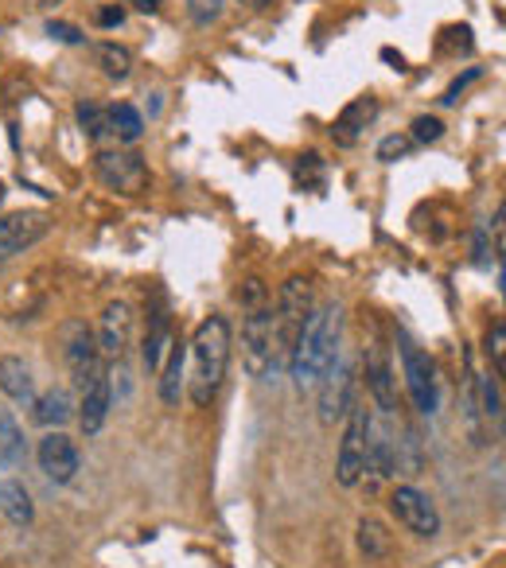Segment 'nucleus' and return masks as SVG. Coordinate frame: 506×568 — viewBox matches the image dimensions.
Masks as SVG:
<instances>
[{
    "mask_svg": "<svg viewBox=\"0 0 506 568\" xmlns=\"http://www.w3.org/2000/svg\"><path fill=\"white\" fill-rule=\"evenodd\" d=\"M389 510H394V518L402 521L409 534H417V537L441 534V510H436L433 498H428L421 487H413V483L394 487V495H389Z\"/></svg>",
    "mask_w": 506,
    "mask_h": 568,
    "instance_id": "nucleus-9",
    "label": "nucleus"
},
{
    "mask_svg": "<svg viewBox=\"0 0 506 568\" xmlns=\"http://www.w3.org/2000/svg\"><path fill=\"white\" fill-rule=\"evenodd\" d=\"M98 67L105 71V79H129L133 74V51L121 43H98Z\"/></svg>",
    "mask_w": 506,
    "mask_h": 568,
    "instance_id": "nucleus-24",
    "label": "nucleus"
},
{
    "mask_svg": "<svg viewBox=\"0 0 506 568\" xmlns=\"http://www.w3.org/2000/svg\"><path fill=\"white\" fill-rule=\"evenodd\" d=\"M374 113H378L374 98H358V102H351L347 110H343L340 118H335L332 136H335L340 144H355V141H358V133H363V129L374 121Z\"/></svg>",
    "mask_w": 506,
    "mask_h": 568,
    "instance_id": "nucleus-19",
    "label": "nucleus"
},
{
    "mask_svg": "<svg viewBox=\"0 0 506 568\" xmlns=\"http://www.w3.org/2000/svg\"><path fill=\"white\" fill-rule=\"evenodd\" d=\"M242 4H253V9H265V4H270V0H242Z\"/></svg>",
    "mask_w": 506,
    "mask_h": 568,
    "instance_id": "nucleus-38",
    "label": "nucleus"
},
{
    "mask_svg": "<svg viewBox=\"0 0 506 568\" xmlns=\"http://www.w3.org/2000/svg\"><path fill=\"white\" fill-rule=\"evenodd\" d=\"M320 386H324V394H320V420L332 425L335 417H343V413L351 409V386H355V378H351L340 366V358H335L324 378H320Z\"/></svg>",
    "mask_w": 506,
    "mask_h": 568,
    "instance_id": "nucleus-15",
    "label": "nucleus"
},
{
    "mask_svg": "<svg viewBox=\"0 0 506 568\" xmlns=\"http://www.w3.org/2000/svg\"><path fill=\"white\" fill-rule=\"evenodd\" d=\"M487 358H495V374H503V363H506V327L495 324L487 332Z\"/></svg>",
    "mask_w": 506,
    "mask_h": 568,
    "instance_id": "nucleus-32",
    "label": "nucleus"
},
{
    "mask_svg": "<svg viewBox=\"0 0 506 568\" xmlns=\"http://www.w3.org/2000/svg\"><path fill=\"white\" fill-rule=\"evenodd\" d=\"M479 405H483V417L498 420L503 417V394H498V374L495 378H479Z\"/></svg>",
    "mask_w": 506,
    "mask_h": 568,
    "instance_id": "nucleus-28",
    "label": "nucleus"
},
{
    "mask_svg": "<svg viewBox=\"0 0 506 568\" xmlns=\"http://www.w3.org/2000/svg\"><path fill=\"white\" fill-rule=\"evenodd\" d=\"M113 409V382H110V366L94 374V378L82 386V402H79V425L87 436H98L110 420Z\"/></svg>",
    "mask_w": 506,
    "mask_h": 568,
    "instance_id": "nucleus-13",
    "label": "nucleus"
},
{
    "mask_svg": "<svg viewBox=\"0 0 506 568\" xmlns=\"http://www.w3.org/2000/svg\"><path fill=\"white\" fill-rule=\"evenodd\" d=\"M222 9H226V0H188V12L199 28H211L222 17Z\"/></svg>",
    "mask_w": 506,
    "mask_h": 568,
    "instance_id": "nucleus-29",
    "label": "nucleus"
},
{
    "mask_svg": "<svg viewBox=\"0 0 506 568\" xmlns=\"http://www.w3.org/2000/svg\"><path fill=\"white\" fill-rule=\"evenodd\" d=\"M444 136V121L441 118H428V113H421V118H413V136L409 141H421V144H433Z\"/></svg>",
    "mask_w": 506,
    "mask_h": 568,
    "instance_id": "nucleus-30",
    "label": "nucleus"
},
{
    "mask_svg": "<svg viewBox=\"0 0 506 568\" xmlns=\"http://www.w3.org/2000/svg\"><path fill=\"white\" fill-rule=\"evenodd\" d=\"M156 374H160V402L175 409L183 402V389H188V347L172 339V347H168Z\"/></svg>",
    "mask_w": 506,
    "mask_h": 568,
    "instance_id": "nucleus-16",
    "label": "nucleus"
},
{
    "mask_svg": "<svg viewBox=\"0 0 506 568\" xmlns=\"http://www.w3.org/2000/svg\"><path fill=\"white\" fill-rule=\"evenodd\" d=\"M0 514H4L12 526H32L36 506H32V495H28V487L20 479L0 483Z\"/></svg>",
    "mask_w": 506,
    "mask_h": 568,
    "instance_id": "nucleus-21",
    "label": "nucleus"
},
{
    "mask_svg": "<svg viewBox=\"0 0 506 568\" xmlns=\"http://www.w3.org/2000/svg\"><path fill=\"white\" fill-rule=\"evenodd\" d=\"M129 4H133V9H141V12H156L164 0H129Z\"/></svg>",
    "mask_w": 506,
    "mask_h": 568,
    "instance_id": "nucleus-36",
    "label": "nucleus"
},
{
    "mask_svg": "<svg viewBox=\"0 0 506 568\" xmlns=\"http://www.w3.org/2000/svg\"><path fill=\"white\" fill-rule=\"evenodd\" d=\"M74 118H79L82 133H87L90 141H105V136H113L110 110H102L98 102H79V105H74Z\"/></svg>",
    "mask_w": 506,
    "mask_h": 568,
    "instance_id": "nucleus-26",
    "label": "nucleus"
},
{
    "mask_svg": "<svg viewBox=\"0 0 506 568\" xmlns=\"http://www.w3.org/2000/svg\"><path fill=\"white\" fill-rule=\"evenodd\" d=\"M24 459H28L24 433H20L12 409H4V405H0V467L17 471V467H24Z\"/></svg>",
    "mask_w": 506,
    "mask_h": 568,
    "instance_id": "nucleus-20",
    "label": "nucleus"
},
{
    "mask_svg": "<svg viewBox=\"0 0 506 568\" xmlns=\"http://www.w3.org/2000/svg\"><path fill=\"white\" fill-rule=\"evenodd\" d=\"M0 394L9 397L17 405H32L36 402V378H32V366L17 355H4L0 358Z\"/></svg>",
    "mask_w": 506,
    "mask_h": 568,
    "instance_id": "nucleus-17",
    "label": "nucleus"
},
{
    "mask_svg": "<svg viewBox=\"0 0 506 568\" xmlns=\"http://www.w3.org/2000/svg\"><path fill=\"white\" fill-rule=\"evenodd\" d=\"M340 339H343V308L340 304H312L308 320L296 332V343L289 351V378L296 382V389H316L320 378L327 374V366L340 358Z\"/></svg>",
    "mask_w": 506,
    "mask_h": 568,
    "instance_id": "nucleus-1",
    "label": "nucleus"
},
{
    "mask_svg": "<svg viewBox=\"0 0 506 568\" xmlns=\"http://www.w3.org/2000/svg\"><path fill=\"white\" fill-rule=\"evenodd\" d=\"M397 355H402V374H405V389L413 397V409L433 417L436 413V366L409 335H397Z\"/></svg>",
    "mask_w": 506,
    "mask_h": 568,
    "instance_id": "nucleus-6",
    "label": "nucleus"
},
{
    "mask_svg": "<svg viewBox=\"0 0 506 568\" xmlns=\"http://www.w3.org/2000/svg\"><path fill=\"white\" fill-rule=\"evenodd\" d=\"M475 79H479V67H472V71H467L464 79H456V82H452V87H448V94H444L441 102H444V105H452V102H456V98H459V90H464L467 82H475Z\"/></svg>",
    "mask_w": 506,
    "mask_h": 568,
    "instance_id": "nucleus-34",
    "label": "nucleus"
},
{
    "mask_svg": "<svg viewBox=\"0 0 506 568\" xmlns=\"http://www.w3.org/2000/svg\"><path fill=\"white\" fill-rule=\"evenodd\" d=\"M28 409H32V420L40 428H63L74 417V397L63 386H51L48 394H36V402Z\"/></svg>",
    "mask_w": 506,
    "mask_h": 568,
    "instance_id": "nucleus-18",
    "label": "nucleus"
},
{
    "mask_svg": "<svg viewBox=\"0 0 506 568\" xmlns=\"http://www.w3.org/2000/svg\"><path fill=\"white\" fill-rule=\"evenodd\" d=\"M36 459H40V471L48 475L55 487H67L82 467L79 444H74L67 433H59V428H48V433L40 436V444H36Z\"/></svg>",
    "mask_w": 506,
    "mask_h": 568,
    "instance_id": "nucleus-10",
    "label": "nucleus"
},
{
    "mask_svg": "<svg viewBox=\"0 0 506 568\" xmlns=\"http://www.w3.org/2000/svg\"><path fill=\"white\" fill-rule=\"evenodd\" d=\"M230 347H234V332H230V320L226 316H206L203 324L195 327L188 343V389L183 394L206 409V405L219 397L222 382H226L230 371Z\"/></svg>",
    "mask_w": 506,
    "mask_h": 568,
    "instance_id": "nucleus-2",
    "label": "nucleus"
},
{
    "mask_svg": "<svg viewBox=\"0 0 506 568\" xmlns=\"http://www.w3.org/2000/svg\"><path fill=\"white\" fill-rule=\"evenodd\" d=\"M94 172L98 180L110 191H121V195H141L149 191V164H144L141 152L133 149H118V152H98L94 156Z\"/></svg>",
    "mask_w": 506,
    "mask_h": 568,
    "instance_id": "nucleus-8",
    "label": "nucleus"
},
{
    "mask_svg": "<svg viewBox=\"0 0 506 568\" xmlns=\"http://www.w3.org/2000/svg\"><path fill=\"white\" fill-rule=\"evenodd\" d=\"M98 355H102L105 366L121 363L129 351V339H133V308L125 301H110L102 308V320H98Z\"/></svg>",
    "mask_w": 506,
    "mask_h": 568,
    "instance_id": "nucleus-12",
    "label": "nucleus"
},
{
    "mask_svg": "<svg viewBox=\"0 0 506 568\" xmlns=\"http://www.w3.org/2000/svg\"><path fill=\"white\" fill-rule=\"evenodd\" d=\"M59 343H63V363H67V371H71L74 386L82 389L105 366L102 355H98V335H94V327L82 324V320H67L63 332H59Z\"/></svg>",
    "mask_w": 506,
    "mask_h": 568,
    "instance_id": "nucleus-7",
    "label": "nucleus"
},
{
    "mask_svg": "<svg viewBox=\"0 0 506 568\" xmlns=\"http://www.w3.org/2000/svg\"><path fill=\"white\" fill-rule=\"evenodd\" d=\"M98 24H102V28H121V24H125V9H98Z\"/></svg>",
    "mask_w": 506,
    "mask_h": 568,
    "instance_id": "nucleus-35",
    "label": "nucleus"
},
{
    "mask_svg": "<svg viewBox=\"0 0 506 568\" xmlns=\"http://www.w3.org/2000/svg\"><path fill=\"white\" fill-rule=\"evenodd\" d=\"M110 129H113V136H118V141L136 144V141H141V133H144V118L129 102H121V105H113V110H110Z\"/></svg>",
    "mask_w": 506,
    "mask_h": 568,
    "instance_id": "nucleus-25",
    "label": "nucleus"
},
{
    "mask_svg": "<svg viewBox=\"0 0 506 568\" xmlns=\"http://www.w3.org/2000/svg\"><path fill=\"white\" fill-rule=\"evenodd\" d=\"M366 389H371L374 405H378L386 417H394L397 397H394V366H389V351L382 339H374L366 347Z\"/></svg>",
    "mask_w": 506,
    "mask_h": 568,
    "instance_id": "nucleus-14",
    "label": "nucleus"
},
{
    "mask_svg": "<svg viewBox=\"0 0 506 568\" xmlns=\"http://www.w3.org/2000/svg\"><path fill=\"white\" fill-rule=\"evenodd\" d=\"M168 347H172V324H168L164 312H156V316H152L149 335H144V366H149L152 374L160 371V363H164Z\"/></svg>",
    "mask_w": 506,
    "mask_h": 568,
    "instance_id": "nucleus-23",
    "label": "nucleus"
},
{
    "mask_svg": "<svg viewBox=\"0 0 506 568\" xmlns=\"http://www.w3.org/2000/svg\"><path fill=\"white\" fill-rule=\"evenodd\" d=\"M312 312V284L304 276H289L281 284L277 308H273V374L289 366V351L296 343V332Z\"/></svg>",
    "mask_w": 506,
    "mask_h": 568,
    "instance_id": "nucleus-3",
    "label": "nucleus"
},
{
    "mask_svg": "<svg viewBox=\"0 0 506 568\" xmlns=\"http://www.w3.org/2000/svg\"><path fill=\"white\" fill-rule=\"evenodd\" d=\"M32 9H55V4H63V0H28Z\"/></svg>",
    "mask_w": 506,
    "mask_h": 568,
    "instance_id": "nucleus-37",
    "label": "nucleus"
},
{
    "mask_svg": "<svg viewBox=\"0 0 506 568\" xmlns=\"http://www.w3.org/2000/svg\"><path fill=\"white\" fill-rule=\"evenodd\" d=\"M366 471H374V479H389L394 475V444H389L386 428L374 425V417L371 433H366Z\"/></svg>",
    "mask_w": 506,
    "mask_h": 568,
    "instance_id": "nucleus-22",
    "label": "nucleus"
},
{
    "mask_svg": "<svg viewBox=\"0 0 506 568\" xmlns=\"http://www.w3.org/2000/svg\"><path fill=\"white\" fill-rule=\"evenodd\" d=\"M4 195H9V191H4V183H0V206H4Z\"/></svg>",
    "mask_w": 506,
    "mask_h": 568,
    "instance_id": "nucleus-39",
    "label": "nucleus"
},
{
    "mask_svg": "<svg viewBox=\"0 0 506 568\" xmlns=\"http://www.w3.org/2000/svg\"><path fill=\"white\" fill-rule=\"evenodd\" d=\"M358 549H363L366 557H386V552H389V534H386V526H382L378 518L358 521Z\"/></svg>",
    "mask_w": 506,
    "mask_h": 568,
    "instance_id": "nucleus-27",
    "label": "nucleus"
},
{
    "mask_svg": "<svg viewBox=\"0 0 506 568\" xmlns=\"http://www.w3.org/2000/svg\"><path fill=\"white\" fill-rule=\"evenodd\" d=\"M242 363L250 378H273V308L253 301L242 324Z\"/></svg>",
    "mask_w": 506,
    "mask_h": 568,
    "instance_id": "nucleus-4",
    "label": "nucleus"
},
{
    "mask_svg": "<svg viewBox=\"0 0 506 568\" xmlns=\"http://www.w3.org/2000/svg\"><path fill=\"white\" fill-rule=\"evenodd\" d=\"M51 234V214L48 211H17L0 219V261L17 257V253L32 250L36 242Z\"/></svg>",
    "mask_w": 506,
    "mask_h": 568,
    "instance_id": "nucleus-11",
    "label": "nucleus"
},
{
    "mask_svg": "<svg viewBox=\"0 0 506 568\" xmlns=\"http://www.w3.org/2000/svg\"><path fill=\"white\" fill-rule=\"evenodd\" d=\"M48 36H51V40H63V43H87V36H82L79 28L59 24V20H51V24H48Z\"/></svg>",
    "mask_w": 506,
    "mask_h": 568,
    "instance_id": "nucleus-33",
    "label": "nucleus"
},
{
    "mask_svg": "<svg viewBox=\"0 0 506 568\" xmlns=\"http://www.w3.org/2000/svg\"><path fill=\"white\" fill-rule=\"evenodd\" d=\"M409 149H413L409 136H405V133H389L386 141L378 144V160H382V164H394V160L409 156Z\"/></svg>",
    "mask_w": 506,
    "mask_h": 568,
    "instance_id": "nucleus-31",
    "label": "nucleus"
},
{
    "mask_svg": "<svg viewBox=\"0 0 506 568\" xmlns=\"http://www.w3.org/2000/svg\"><path fill=\"white\" fill-rule=\"evenodd\" d=\"M366 433H371V409L366 405H351L347 425H343L340 456H335L340 487H358V479L366 475Z\"/></svg>",
    "mask_w": 506,
    "mask_h": 568,
    "instance_id": "nucleus-5",
    "label": "nucleus"
}]
</instances>
